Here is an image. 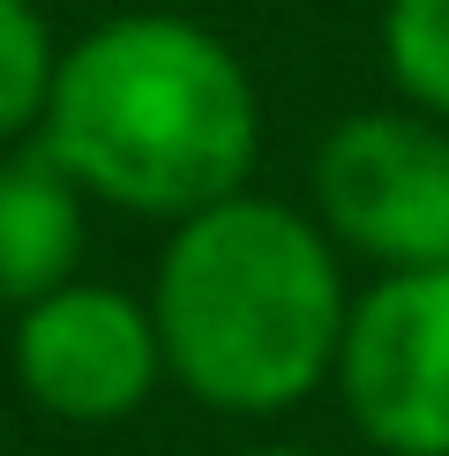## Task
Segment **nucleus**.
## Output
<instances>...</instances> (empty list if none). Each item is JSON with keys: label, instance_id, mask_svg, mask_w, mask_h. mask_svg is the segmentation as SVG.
<instances>
[{"label": "nucleus", "instance_id": "f257e3e1", "mask_svg": "<svg viewBox=\"0 0 449 456\" xmlns=\"http://www.w3.org/2000/svg\"><path fill=\"white\" fill-rule=\"evenodd\" d=\"M30 142L90 202L180 224L255 180L262 98L217 30L143 8L61 53Z\"/></svg>", "mask_w": 449, "mask_h": 456}, {"label": "nucleus", "instance_id": "f03ea898", "mask_svg": "<svg viewBox=\"0 0 449 456\" xmlns=\"http://www.w3.org/2000/svg\"><path fill=\"white\" fill-rule=\"evenodd\" d=\"M345 307L352 284L337 240L314 210L255 187L180 217L150 277L165 382L217 419L299 411L337 367Z\"/></svg>", "mask_w": 449, "mask_h": 456}, {"label": "nucleus", "instance_id": "7ed1b4c3", "mask_svg": "<svg viewBox=\"0 0 449 456\" xmlns=\"http://www.w3.org/2000/svg\"><path fill=\"white\" fill-rule=\"evenodd\" d=\"M314 224L374 270L449 262V120L420 105L345 112L307 165Z\"/></svg>", "mask_w": 449, "mask_h": 456}, {"label": "nucleus", "instance_id": "20e7f679", "mask_svg": "<svg viewBox=\"0 0 449 456\" xmlns=\"http://www.w3.org/2000/svg\"><path fill=\"white\" fill-rule=\"evenodd\" d=\"M330 389L382 456H449V262L374 270L345 307Z\"/></svg>", "mask_w": 449, "mask_h": 456}, {"label": "nucleus", "instance_id": "39448f33", "mask_svg": "<svg viewBox=\"0 0 449 456\" xmlns=\"http://www.w3.org/2000/svg\"><path fill=\"white\" fill-rule=\"evenodd\" d=\"M15 389L61 427H120L165 389V345L150 299L120 284L68 277L45 299L15 307L8 330Z\"/></svg>", "mask_w": 449, "mask_h": 456}, {"label": "nucleus", "instance_id": "423d86ee", "mask_svg": "<svg viewBox=\"0 0 449 456\" xmlns=\"http://www.w3.org/2000/svg\"><path fill=\"white\" fill-rule=\"evenodd\" d=\"M90 240V195L37 142L0 150V307H30L75 277Z\"/></svg>", "mask_w": 449, "mask_h": 456}, {"label": "nucleus", "instance_id": "0eeeda50", "mask_svg": "<svg viewBox=\"0 0 449 456\" xmlns=\"http://www.w3.org/2000/svg\"><path fill=\"white\" fill-rule=\"evenodd\" d=\"M382 68L404 105L449 120V0H389L382 8Z\"/></svg>", "mask_w": 449, "mask_h": 456}, {"label": "nucleus", "instance_id": "6e6552de", "mask_svg": "<svg viewBox=\"0 0 449 456\" xmlns=\"http://www.w3.org/2000/svg\"><path fill=\"white\" fill-rule=\"evenodd\" d=\"M53 68H61V45H53L45 15L30 0H0V150L15 135H37Z\"/></svg>", "mask_w": 449, "mask_h": 456}, {"label": "nucleus", "instance_id": "1a4fd4ad", "mask_svg": "<svg viewBox=\"0 0 449 456\" xmlns=\"http://www.w3.org/2000/svg\"><path fill=\"white\" fill-rule=\"evenodd\" d=\"M240 456H314L307 442H255V449H240Z\"/></svg>", "mask_w": 449, "mask_h": 456}]
</instances>
